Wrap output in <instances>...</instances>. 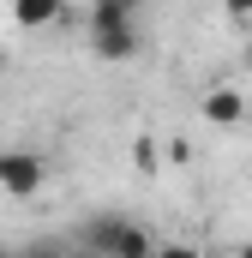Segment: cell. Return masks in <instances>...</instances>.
<instances>
[{"instance_id": "6da1fadb", "label": "cell", "mask_w": 252, "mask_h": 258, "mask_svg": "<svg viewBox=\"0 0 252 258\" xmlns=\"http://www.w3.org/2000/svg\"><path fill=\"white\" fill-rule=\"evenodd\" d=\"M78 240H84V246H96L102 258H156L150 228H144V222H132V216H120V210L90 216V222L78 228Z\"/></svg>"}, {"instance_id": "7a4b0ae2", "label": "cell", "mask_w": 252, "mask_h": 258, "mask_svg": "<svg viewBox=\"0 0 252 258\" xmlns=\"http://www.w3.org/2000/svg\"><path fill=\"white\" fill-rule=\"evenodd\" d=\"M42 156H30V150H0V198H30L42 186Z\"/></svg>"}, {"instance_id": "3957f363", "label": "cell", "mask_w": 252, "mask_h": 258, "mask_svg": "<svg viewBox=\"0 0 252 258\" xmlns=\"http://www.w3.org/2000/svg\"><path fill=\"white\" fill-rule=\"evenodd\" d=\"M90 54L96 60H132L138 54V24H90Z\"/></svg>"}, {"instance_id": "277c9868", "label": "cell", "mask_w": 252, "mask_h": 258, "mask_svg": "<svg viewBox=\"0 0 252 258\" xmlns=\"http://www.w3.org/2000/svg\"><path fill=\"white\" fill-rule=\"evenodd\" d=\"M198 108H204V120H210V126H240V120H246V96H240L234 84L204 90V102H198Z\"/></svg>"}, {"instance_id": "5b68a950", "label": "cell", "mask_w": 252, "mask_h": 258, "mask_svg": "<svg viewBox=\"0 0 252 258\" xmlns=\"http://www.w3.org/2000/svg\"><path fill=\"white\" fill-rule=\"evenodd\" d=\"M60 18V0H12V24L18 30H48Z\"/></svg>"}, {"instance_id": "8992f818", "label": "cell", "mask_w": 252, "mask_h": 258, "mask_svg": "<svg viewBox=\"0 0 252 258\" xmlns=\"http://www.w3.org/2000/svg\"><path fill=\"white\" fill-rule=\"evenodd\" d=\"M138 6H144V0H96V6H90V24H132Z\"/></svg>"}, {"instance_id": "52a82bcc", "label": "cell", "mask_w": 252, "mask_h": 258, "mask_svg": "<svg viewBox=\"0 0 252 258\" xmlns=\"http://www.w3.org/2000/svg\"><path fill=\"white\" fill-rule=\"evenodd\" d=\"M18 258H72V246H60V240H30Z\"/></svg>"}, {"instance_id": "ba28073f", "label": "cell", "mask_w": 252, "mask_h": 258, "mask_svg": "<svg viewBox=\"0 0 252 258\" xmlns=\"http://www.w3.org/2000/svg\"><path fill=\"white\" fill-rule=\"evenodd\" d=\"M132 156H138V168L150 174V168H156V138H138V144H132Z\"/></svg>"}, {"instance_id": "9c48e42d", "label": "cell", "mask_w": 252, "mask_h": 258, "mask_svg": "<svg viewBox=\"0 0 252 258\" xmlns=\"http://www.w3.org/2000/svg\"><path fill=\"white\" fill-rule=\"evenodd\" d=\"M222 12L228 18H252V0H222Z\"/></svg>"}, {"instance_id": "30bf717a", "label": "cell", "mask_w": 252, "mask_h": 258, "mask_svg": "<svg viewBox=\"0 0 252 258\" xmlns=\"http://www.w3.org/2000/svg\"><path fill=\"white\" fill-rule=\"evenodd\" d=\"M156 258H198V246H156Z\"/></svg>"}, {"instance_id": "8fae6325", "label": "cell", "mask_w": 252, "mask_h": 258, "mask_svg": "<svg viewBox=\"0 0 252 258\" xmlns=\"http://www.w3.org/2000/svg\"><path fill=\"white\" fill-rule=\"evenodd\" d=\"M72 258H102V252H96V246H84V240H78V246H72Z\"/></svg>"}, {"instance_id": "7c38bea8", "label": "cell", "mask_w": 252, "mask_h": 258, "mask_svg": "<svg viewBox=\"0 0 252 258\" xmlns=\"http://www.w3.org/2000/svg\"><path fill=\"white\" fill-rule=\"evenodd\" d=\"M234 258H252V240H240V252H234Z\"/></svg>"}, {"instance_id": "4fadbf2b", "label": "cell", "mask_w": 252, "mask_h": 258, "mask_svg": "<svg viewBox=\"0 0 252 258\" xmlns=\"http://www.w3.org/2000/svg\"><path fill=\"white\" fill-rule=\"evenodd\" d=\"M246 66H252V42H246Z\"/></svg>"}, {"instance_id": "5bb4252c", "label": "cell", "mask_w": 252, "mask_h": 258, "mask_svg": "<svg viewBox=\"0 0 252 258\" xmlns=\"http://www.w3.org/2000/svg\"><path fill=\"white\" fill-rule=\"evenodd\" d=\"M0 66H6V48H0Z\"/></svg>"}, {"instance_id": "9a60e30c", "label": "cell", "mask_w": 252, "mask_h": 258, "mask_svg": "<svg viewBox=\"0 0 252 258\" xmlns=\"http://www.w3.org/2000/svg\"><path fill=\"white\" fill-rule=\"evenodd\" d=\"M0 258H12V252H0Z\"/></svg>"}]
</instances>
